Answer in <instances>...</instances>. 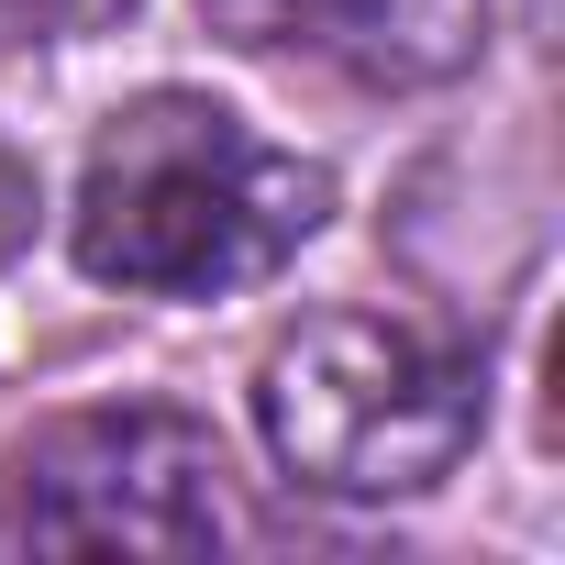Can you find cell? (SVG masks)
Here are the masks:
<instances>
[{
  "label": "cell",
  "mask_w": 565,
  "mask_h": 565,
  "mask_svg": "<svg viewBox=\"0 0 565 565\" xmlns=\"http://www.w3.org/2000/svg\"><path fill=\"white\" fill-rule=\"evenodd\" d=\"M333 211V178L255 134L211 89H145L89 134L78 167V266L134 300H233L277 277Z\"/></svg>",
  "instance_id": "obj_1"
},
{
  "label": "cell",
  "mask_w": 565,
  "mask_h": 565,
  "mask_svg": "<svg viewBox=\"0 0 565 565\" xmlns=\"http://www.w3.org/2000/svg\"><path fill=\"white\" fill-rule=\"evenodd\" d=\"M477 366L388 311H311L255 366V433L277 477L322 499H422L477 455Z\"/></svg>",
  "instance_id": "obj_2"
},
{
  "label": "cell",
  "mask_w": 565,
  "mask_h": 565,
  "mask_svg": "<svg viewBox=\"0 0 565 565\" xmlns=\"http://www.w3.org/2000/svg\"><path fill=\"white\" fill-rule=\"evenodd\" d=\"M0 543L12 554H222V444L189 411L111 399L56 411L0 455Z\"/></svg>",
  "instance_id": "obj_3"
},
{
  "label": "cell",
  "mask_w": 565,
  "mask_h": 565,
  "mask_svg": "<svg viewBox=\"0 0 565 565\" xmlns=\"http://www.w3.org/2000/svg\"><path fill=\"white\" fill-rule=\"evenodd\" d=\"M200 23L244 56H311L355 89H433L477 67L488 0H200Z\"/></svg>",
  "instance_id": "obj_4"
},
{
  "label": "cell",
  "mask_w": 565,
  "mask_h": 565,
  "mask_svg": "<svg viewBox=\"0 0 565 565\" xmlns=\"http://www.w3.org/2000/svg\"><path fill=\"white\" fill-rule=\"evenodd\" d=\"M34 211H45V189H34V156H23V145H0V266H12V255L34 244Z\"/></svg>",
  "instance_id": "obj_5"
},
{
  "label": "cell",
  "mask_w": 565,
  "mask_h": 565,
  "mask_svg": "<svg viewBox=\"0 0 565 565\" xmlns=\"http://www.w3.org/2000/svg\"><path fill=\"white\" fill-rule=\"evenodd\" d=\"M23 34H100V23H122L134 0H0Z\"/></svg>",
  "instance_id": "obj_6"
}]
</instances>
